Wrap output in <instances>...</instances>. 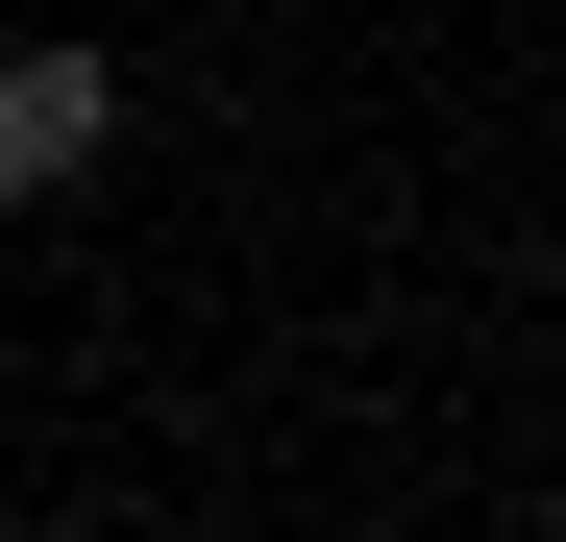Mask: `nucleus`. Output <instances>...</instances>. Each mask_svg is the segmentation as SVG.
I'll return each mask as SVG.
<instances>
[{"label": "nucleus", "instance_id": "1", "mask_svg": "<svg viewBox=\"0 0 566 542\" xmlns=\"http://www.w3.org/2000/svg\"><path fill=\"white\" fill-rule=\"evenodd\" d=\"M99 148H124V50H74L25 0V25H0V198H74Z\"/></svg>", "mask_w": 566, "mask_h": 542}, {"label": "nucleus", "instance_id": "2", "mask_svg": "<svg viewBox=\"0 0 566 542\" xmlns=\"http://www.w3.org/2000/svg\"><path fill=\"white\" fill-rule=\"evenodd\" d=\"M0 542H99V518H0Z\"/></svg>", "mask_w": 566, "mask_h": 542}]
</instances>
